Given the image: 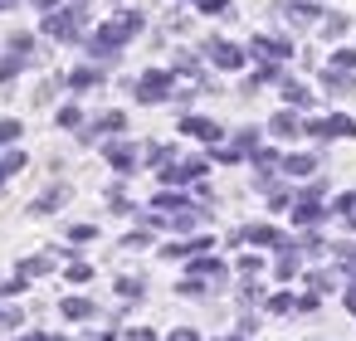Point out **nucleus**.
I'll return each instance as SVG.
<instances>
[{
	"label": "nucleus",
	"mask_w": 356,
	"mask_h": 341,
	"mask_svg": "<svg viewBox=\"0 0 356 341\" xmlns=\"http://www.w3.org/2000/svg\"><path fill=\"white\" fill-rule=\"evenodd\" d=\"M171 83H176V74H171V69H152V74H142L132 88H137V98H142V103H161V98H171Z\"/></svg>",
	"instance_id": "f257e3e1"
},
{
	"label": "nucleus",
	"mask_w": 356,
	"mask_h": 341,
	"mask_svg": "<svg viewBox=\"0 0 356 341\" xmlns=\"http://www.w3.org/2000/svg\"><path fill=\"white\" fill-rule=\"evenodd\" d=\"M181 132L195 137V142H205V147H220V142H225V127H220L215 117H195V113L181 117Z\"/></svg>",
	"instance_id": "f03ea898"
},
{
	"label": "nucleus",
	"mask_w": 356,
	"mask_h": 341,
	"mask_svg": "<svg viewBox=\"0 0 356 341\" xmlns=\"http://www.w3.org/2000/svg\"><path fill=\"white\" fill-rule=\"evenodd\" d=\"M205 54L215 59V69H225V74H234V69H244L249 64V54L239 49V44H229V40H210L205 44Z\"/></svg>",
	"instance_id": "7ed1b4c3"
},
{
	"label": "nucleus",
	"mask_w": 356,
	"mask_h": 341,
	"mask_svg": "<svg viewBox=\"0 0 356 341\" xmlns=\"http://www.w3.org/2000/svg\"><path fill=\"white\" fill-rule=\"evenodd\" d=\"M268 132H273V137H283V142H293V137H302V117H298L293 108H283V113H273V117H268Z\"/></svg>",
	"instance_id": "20e7f679"
},
{
	"label": "nucleus",
	"mask_w": 356,
	"mask_h": 341,
	"mask_svg": "<svg viewBox=\"0 0 356 341\" xmlns=\"http://www.w3.org/2000/svg\"><path fill=\"white\" fill-rule=\"evenodd\" d=\"M283 171H288L293 181H307V176L317 171V156H307V151H293V156H283Z\"/></svg>",
	"instance_id": "39448f33"
},
{
	"label": "nucleus",
	"mask_w": 356,
	"mask_h": 341,
	"mask_svg": "<svg viewBox=\"0 0 356 341\" xmlns=\"http://www.w3.org/2000/svg\"><path fill=\"white\" fill-rule=\"evenodd\" d=\"M64 200H69V185H49L44 195H35V205H30V210H35V215H54Z\"/></svg>",
	"instance_id": "423d86ee"
},
{
	"label": "nucleus",
	"mask_w": 356,
	"mask_h": 341,
	"mask_svg": "<svg viewBox=\"0 0 356 341\" xmlns=\"http://www.w3.org/2000/svg\"><path fill=\"white\" fill-rule=\"evenodd\" d=\"M103 151H108V161H113V171H122V176H132V166H137V151H132V147H118V142H108Z\"/></svg>",
	"instance_id": "0eeeda50"
},
{
	"label": "nucleus",
	"mask_w": 356,
	"mask_h": 341,
	"mask_svg": "<svg viewBox=\"0 0 356 341\" xmlns=\"http://www.w3.org/2000/svg\"><path fill=\"white\" fill-rule=\"evenodd\" d=\"M118 30H122V40H132V35H142L147 30V15L142 10H118V20H113Z\"/></svg>",
	"instance_id": "6e6552de"
},
{
	"label": "nucleus",
	"mask_w": 356,
	"mask_h": 341,
	"mask_svg": "<svg viewBox=\"0 0 356 341\" xmlns=\"http://www.w3.org/2000/svg\"><path fill=\"white\" fill-rule=\"evenodd\" d=\"M64 83H69L74 93H83V88H98V83H103V74H98L93 64H83V69H74V74H69Z\"/></svg>",
	"instance_id": "1a4fd4ad"
},
{
	"label": "nucleus",
	"mask_w": 356,
	"mask_h": 341,
	"mask_svg": "<svg viewBox=\"0 0 356 341\" xmlns=\"http://www.w3.org/2000/svg\"><path fill=\"white\" fill-rule=\"evenodd\" d=\"M59 312H64L69 322H83V317H93V302H88V297H64Z\"/></svg>",
	"instance_id": "9d476101"
},
{
	"label": "nucleus",
	"mask_w": 356,
	"mask_h": 341,
	"mask_svg": "<svg viewBox=\"0 0 356 341\" xmlns=\"http://www.w3.org/2000/svg\"><path fill=\"white\" fill-rule=\"evenodd\" d=\"M283 103H288V108H312V93H307L302 83L288 78V83H283Z\"/></svg>",
	"instance_id": "9b49d317"
},
{
	"label": "nucleus",
	"mask_w": 356,
	"mask_h": 341,
	"mask_svg": "<svg viewBox=\"0 0 356 341\" xmlns=\"http://www.w3.org/2000/svg\"><path fill=\"white\" fill-rule=\"evenodd\" d=\"M152 210H171V215H176V210H191V200H186V195H176V190H161V195L152 200Z\"/></svg>",
	"instance_id": "f8f14e48"
},
{
	"label": "nucleus",
	"mask_w": 356,
	"mask_h": 341,
	"mask_svg": "<svg viewBox=\"0 0 356 341\" xmlns=\"http://www.w3.org/2000/svg\"><path fill=\"white\" fill-rule=\"evenodd\" d=\"M322 215H327V210H322V205H317V200H302V205H298V210H293V224H317V219H322Z\"/></svg>",
	"instance_id": "ddd939ff"
},
{
	"label": "nucleus",
	"mask_w": 356,
	"mask_h": 341,
	"mask_svg": "<svg viewBox=\"0 0 356 341\" xmlns=\"http://www.w3.org/2000/svg\"><path fill=\"white\" fill-rule=\"evenodd\" d=\"M20 132H25V122H20V117H0V147H15V142H20Z\"/></svg>",
	"instance_id": "4468645a"
},
{
	"label": "nucleus",
	"mask_w": 356,
	"mask_h": 341,
	"mask_svg": "<svg viewBox=\"0 0 356 341\" xmlns=\"http://www.w3.org/2000/svg\"><path fill=\"white\" fill-rule=\"evenodd\" d=\"M322 83H327L332 93H351V74H346V69H327V74H322Z\"/></svg>",
	"instance_id": "2eb2a0df"
},
{
	"label": "nucleus",
	"mask_w": 356,
	"mask_h": 341,
	"mask_svg": "<svg viewBox=\"0 0 356 341\" xmlns=\"http://www.w3.org/2000/svg\"><path fill=\"white\" fill-rule=\"evenodd\" d=\"M59 127H69V132H74V127H83V108L64 103V108H59Z\"/></svg>",
	"instance_id": "dca6fc26"
},
{
	"label": "nucleus",
	"mask_w": 356,
	"mask_h": 341,
	"mask_svg": "<svg viewBox=\"0 0 356 341\" xmlns=\"http://www.w3.org/2000/svg\"><path fill=\"white\" fill-rule=\"evenodd\" d=\"M15 326H25V312L20 307H0V331H15Z\"/></svg>",
	"instance_id": "f3484780"
},
{
	"label": "nucleus",
	"mask_w": 356,
	"mask_h": 341,
	"mask_svg": "<svg viewBox=\"0 0 356 341\" xmlns=\"http://www.w3.org/2000/svg\"><path fill=\"white\" fill-rule=\"evenodd\" d=\"M171 74H186V78H200V59H195V54H181Z\"/></svg>",
	"instance_id": "a211bd4d"
},
{
	"label": "nucleus",
	"mask_w": 356,
	"mask_h": 341,
	"mask_svg": "<svg viewBox=\"0 0 356 341\" xmlns=\"http://www.w3.org/2000/svg\"><path fill=\"white\" fill-rule=\"evenodd\" d=\"M0 171H6V176L25 171V151H10V156H0Z\"/></svg>",
	"instance_id": "6ab92c4d"
},
{
	"label": "nucleus",
	"mask_w": 356,
	"mask_h": 341,
	"mask_svg": "<svg viewBox=\"0 0 356 341\" xmlns=\"http://www.w3.org/2000/svg\"><path fill=\"white\" fill-rule=\"evenodd\" d=\"M30 49H35V35H20V30H15V35H10V54H30Z\"/></svg>",
	"instance_id": "aec40b11"
},
{
	"label": "nucleus",
	"mask_w": 356,
	"mask_h": 341,
	"mask_svg": "<svg viewBox=\"0 0 356 341\" xmlns=\"http://www.w3.org/2000/svg\"><path fill=\"white\" fill-rule=\"evenodd\" d=\"M59 83H64V78H44V83H40V93H35V103H54Z\"/></svg>",
	"instance_id": "412c9836"
},
{
	"label": "nucleus",
	"mask_w": 356,
	"mask_h": 341,
	"mask_svg": "<svg viewBox=\"0 0 356 341\" xmlns=\"http://www.w3.org/2000/svg\"><path fill=\"white\" fill-rule=\"evenodd\" d=\"M322 35H327V40H337V35H346V15H332V20L322 25Z\"/></svg>",
	"instance_id": "4be33fe9"
},
{
	"label": "nucleus",
	"mask_w": 356,
	"mask_h": 341,
	"mask_svg": "<svg viewBox=\"0 0 356 341\" xmlns=\"http://www.w3.org/2000/svg\"><path fill=\"white\" fill-rule=\"evenodd\" d=\"M234 147H239V151H254V147H259V127H244V132H239V142H234Z\"/></svg>",
	"instance_id": "5701e85b"
},
{
	"label": "nucleus",
	"mask_w": 356,
	"mask_h": 341,
	"mask_svg": "<svg viewBox=\"0 0 356 341\" xmlns=\"http://www.w3.org/2000/svg\"><path fill=\"white\" fill-rule=\"evenodd\" d=\"M215 161H225V166H234V161H244V151H239V147H215Z\"/></svg>",
	"instance_id": "b1692460"
},
{
	"label": "nucleus",
	"mask_w": 356,
	"mask_h": 341,
	"mask_svg": "<svg viewBox=\"0 0 356 341\" xmlns=\"http://www.w3.org/2000/svg\"><path fill=\"white\" fill-rule=\"evenodd\" d=\"M273 161H283L273 147H254V166H273Z\"/></svg>",
	"instance_id": "393cba45"
},
{
	"label": "nucleus",
	"mask_w": 356,
	"mask_h": 341,
	"mask_svg": "<svg viewBox=\"0 0 356 341\" xmlns=\"http://www.w3.org/2000/svg\"><path fill=\"white\" fill-rule=\"evenodd\" d=\"M69 239H74V244H88V239H98V229H93V224H74Z\"/></svg>",
	"instance_id": "a878e982"
},
{
	"label": "nucleus",
	"mask_w": 356,
	"mask_h": 341,
	"mask_svg": "<svg viewBox=\"0 0 356 341\" xmlns=\"http://www.w3.org/2000/svg\"><path fill=\"white\" fill-rule=\"evenodd\" d=\"M118 292L122 297H142V278H118Z\"/></svg>",
	"instance_id": "bb28decb"
},
{
	"label": "nucleus",
	"mask_w": 356,
	"mask_h": 341,
	"mask_svg": "<svg viewBox=\"0 0 356 341\" xmlns=\"http://www.w3.org/2000/svg\"><path fill=\"white\" fill-rule=\"evenodd\" d=\"M25 292V278H6V283H0V297H20Z\"/></svg>",
	"instance_id": "cd10ccee"
},
{
	"label": "nucleus",
	"mask_w": 356,
	"mask_h": 341,
	"mask_svg": "<svg viewBox=\"0 0 356 341\" xmlns=\"http://www.w3.org/2000/svg\"><path fill=\"white\" fill-rule=\"evenodd\" d=\"M351 210H356V195H337L332 200V215H351Z\"/></svg>",
	"instance_id": "c85d7f7f"
},
{
	"label": "nucleus",
	"mask_w": 356,
	"mask_h": 341,
	"mask_svg": "<svg viewBox=\"0 0 356 341\" xmlns=\"http://www.w3.org/2000/svg\"><path fill=\"white\" fill-rule=\"evenodd\" d=\"M293 273H298V253H283L278 258V278H293Z\"/></svg>",
	"instance_id": "c756f323"
},
{
	"label": "nucleus",
	"mask_w": 356,
	"mask_h": 341,
	"mask_svg": "<svg viewBox=\"0 0 356 341\" xmlns=\"http://www.w3.org/2000/svg\"><path fill=\"white\" fill-rule=\"evenodd\" d=\"M332 64H337V69H356V49H337Z\"/></svg>",
	"instance_id": "7c9ffc66"
},
{
	"label": "nucleus",
	"mask_w": 356,
	"mask_h": 341,
	"mask_svg": "<svg viewBox=\"0 0 356 341\" xmlns=\"http://www.w3.org/2000/svg\"><path fill=\"white\" fill-rule=\"evenodd\" d=\"M229 0H200V15H225Z\"/></svg>",
	"instance_id": "2f4dec72"
},
{
	"label": "nucleus",
	"mask_w": 356,
	"mask_h": 341,
	"mask_svg": "<svg viewBox=\"0 0 356 341\" xmlns=\"http://www.w3.org/2000/svg\"><path fill=\"white\" fill-rule=\"evenodd\" d=\"M88 278H93L88 263H74V268H69V283H88Z\"/></svg>",
	"instance_id": "473e14b6"
},
{
	"label": "nucleus",
	"mask_w": 356,
	"mask_h": 341,
	"mask_svg": "<svg viewBox=\"0 0 356 341\" xmlns=\"http://www.w3.org/2000/svg\"><path fill=\"white\" fill-rule=\"evenodd\" d=\"M181 292H186V297H200V292H205V283H200V278H186V283H181Z\"/></svg>",
	"instance_id": "72a5a7b5"
},
{
	"label": "nucleus",
	"mask_w": 356,
	"mask_h": 341,
	"mask_svg": "<svg viewBox=\"0 0 356 341\" xmlns=\"http://www.w3.org/2000/svg\"><path fill=\"white\" fill-rule=\"evenodd\" d=\"M288 307H293V297H288V292H278V297H268V312H288Z\"/></svg>",
	"instance_id": "f704fd0d"
},
{
	"label": "nucleus",
	"mask_w": 356,
	"mask_h": 341,
	"mask_svg": "<svg viewBox=\"0 0 356 341\" xmlns=\"http://www.w3.org/2000/svg\"><path fill=\"white\" fill-rule=\"evenodd\" d=\"M239 268H244V273H259V268H264V258H254V253H244V258H239Z\"/></svg>",
	"instance_id": "c9c22d12"
},
{
	"label": "nucleus",
	"mask_w": 356,
	"mask_h": 341,
	"mask_svg": "<svg viewBox=\"0 0 356 341\" xmlns=\"http://www.w3.org/2000/svg\"><path fill=\"white\" fill-rule=\"evenodd\" d=\"M307 283H312L317 292H327V288H332V278H327V273H307Z\"/></svg>",
	"instance_id": "e433bc0d"
},
{
	"label": "nucleus",
	"mask_w": 356,
	"mask_h": 341,
	"mask_svg": "<svg viewBox=\"0 0 356 341\" xmlns=\"http://www.w3.org/2000/svg\"><path fill=\"white\" fill-rule=\"evenodd\" d=\"M166 341H200V336H195V331H186V326H181V331H171V336H166Z\"/></svg>",
	"instance_id": "4c0bfd02"
},
{
	"label": "nucleus",
	"mask_w": 356,
	"mask_h": 341,
	"mask_svg": "<svg viewBox=\"0 0 356 341\" xmlns=\"http://www.w3.org/2000/svg\"><path fill=\"white\" fill-rule=\"evenodd\" d=\"M30 6H35V10H44V15H49V10H59V0H30Z\"/></svg>",
	"instance_id": "58836bf2"
},
{
	"label": "nucleus",
	"mask_w": 356,
	"mask_h": 341,
	"mask_svg": "<svg viewBox=\"0 0 356 341\" xmlns=\"http://www.w3.org/2000/svg\"><path fill=\"white\" fill-rule=\"evenodd\" d=\"M10 10H20V0H0V15H10Z\"/></svg>",
	"instance_id": "ea45409f"
},
{
	"label": "nucleus",
	"mask_w": 356,
	"mask_h": 341,
	"mask_svg": "<svg viewBox=\"0 0 356 341\" xmlns=\"http://www.w3.org/2000/svg\"><path fill=\"white\" fill-rule=\"evenodd\" d=\"M127 341H156L152 331H127Z\"/></svg>",
	"instance_id": "a19ab883"
},
{
	"label": "nucleus",
	"mask_w": 356,
	"mask_h": 341,
	"mask_svg": "<svg viewBox=\"0 0 356 341\" xmlns=\"http://www.w3.org/2000/svg\"><path fill=\"white\" fill-rule=\"evenodd\" d=\"M346 312H356V288H346Z\"/></svg>",
	"instance_id": "79ce46f5"
},
{
	"label": "nucleus",
	"mask_w": 356,
	"mask_h": 341,
	"mask_svg": "<svg viewBox=\"0 0 356 341\" xmlns=\"http://www.w3.org/2000/svg\"><path fill=\"white\" fill-rule=\"evenodd\" d=\"M15 341H44V336H40V331H25V336H15Z\"/></svg>",
	"instance_id": "37998d69"
},
{
	"label": "nucleus",
	"mask_w": 356,
	"mask_h": 341,
	"mask_svg": "<svg viewBox=\"0 0 356 341\" xmlns=\"http://www.w3.org/2000/svg\"><path fill=\"white\" fill-rule=\"evenodd\" d=\"M6 181H10V176H6V171H0V185H6Z\"/></svg>",
	"instance_id": "c03bdc74"
},
{
	"label": "nucleus",
	"mask_w": 356,
	"mask_h": 341,
	"mask_svg": "<svg viewBox=\"0 0 356 341\" xmlns=\"http://www.w3.org/2000/svg\"><path fill=\"white\" fill-rule=\"evenodd\" d=\"M49 341H64V336H49Z\"/></svg>",
	"instance_id": "a18cd8bd"
}]
</instances>
